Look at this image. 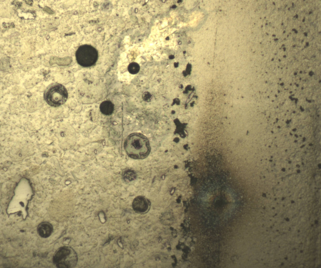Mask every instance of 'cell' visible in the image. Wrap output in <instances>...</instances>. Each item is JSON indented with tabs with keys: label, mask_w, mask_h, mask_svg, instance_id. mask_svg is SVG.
I'll return each instance as SVG.
<instances>
[{
	"label": "cell",
	"mask_w": 321,
	"mask_h": 268,
	"mask_svg": "<svg viewBox=\"0 0 321 268\" xmlns=\"http://www.w3.org/2000/svg\"><path fill=\"white\" fill-rule=\"evenodd\" d=\"M26 3L29 5L32 6L33 4V1H25Z\"/></svg>",
	"instance_id": "cell-14"
},
{
	"label": "cell",
	"mask_w": 321,
	"mask_h": 268,
	"mask_svg": "<svg viewBox=\"0 0 321 268\" xmlns=\"http://www.w3.org/2000/svg\"><path fill=\"white\" fill-rule=\"evenodd\" d=\"M176 5H173V6H172V8H176Z\"/></svg>",
	"instance_id": "cell-17"
},
{
	"label": "cell",
	"mask_w": 321,
	"mask_h": 268,
	"mask_svg": "<svg viewBox=\"0 0 321 268\" xmlns=\"http://www.w3.org/2000/svg\"><path fill=\"white\" fill-rule=\"evenodd\" d=\"M174 58V56L173 55H171L170 56H169V58L170 59H172Z\"/></svg>",
	"instance_id": "cell-16"
},
{
	"label": "cell",
	"mask_w": 321,
	"mask_h": 268,
	"mask_svg": "<svg viewBox=\"0 0 321 268\" xmlns=\"http://www.w3.org/2000/svg\"><path fill=\"white\" fill-rule=\"evenodd\" d=\"M67 58H60L56 56H52L50 59L49 63L50 65H52L54 64H56L59 66H65L66 64L65 63L66 59Z\"/></svg>",
	"instance_id": "cell-8"
},
{
	"label": "cell",
	"mask_w": 321,
	"mask_h": 268,
	"mask_svg": "<svg viewBox=\"0 0 321 268\" xmlns=\"http://www.w3.org/2000/svg\"><path fill=\"white\" fill-rule=\"evenodd\" d=\"M124 177L126 179L130 181H132L134 179L135 175L132 172L129 171L126 172L124 174Z\"/></svg>",
	"instance_id": "cell-11"
},
{
	"label": "cell",
	"mask_w": 321,
	"mask_h": 268,
	"mask_svg": "<svg viewBox=\"0 0 321 268\" xmlns=\"http://www.w3.org/2000/svg\"><path fill=\"white\" fill-rule=\"evenodd\" d=\"M43 10L50 14H53L54 13V12L51 9L47 7H45L44 8Z\"/></svg>",
	"instance_id": "cell-13"
},
{
	"label": "cell",
	"mask_w": 321,
	"mask_h": 268,
	"mask_svg": "<svg viewBox=\"0 0 321 268\" xmlns=\"http://www.w3.org/2000/svg\"><path fill=\"white\" fill-rule=\"evenodd\" d=\"M44 98L49 105L57 107L64 104L66 102L68 93L66 88L62 84L52 83L46 89Z\"/></svg>",
	"instance_id": "cell-2"
},
{
	"label": "cell",
	"mask_w": 321,
	"mask_h": 268,
	"mask_svg": "<svg viewBox=\"0 0 321 268\" xmlns=\"http://www.w3.org/2000/svg\"><path fill=\"white\" fill-rule=\"evenodd\" d=\"M78 63L84 67H89L95 65L97 61L98 53L97 50L89 45L79 46L76 53Z\"/></svg>",
	"instance_id": "cell-4"
},
{
	"label": "cell",
	"mask_w": 321,
	"mask_h": 268,
	"mask_svg": "<svg viewBox=\"0 0 321 268\" xmlns=\"http://www.w3.org/2000/svg\"><path fill=\"white\" fill-rule=\"evenodd\" d=\"M151 94L148 92L144 93L143 95V98L146 100H149L151 98Z\"/></svg>",
	"instance_id": "cell-12"
},
{
	"label": "cell",
	"mask_w": 321,
	"mask_h": 268,
	"mask_svg": "<svg viewBox=\"0 0 321 268\" xmlns=\"http://www.w3.org/2000/svg\"><path fill=\"white\" fill-rule=\"evenodd\" d=\"M100 108L102 113L106 115H110L114 111V106L111 102L105 101L101 103Z\"/></svg>",
	"instance_id": "cell-7"
},
{
	"label": "cell",
	"mask_w": 321,
	"mask_h": 268,
	"mask_svg": "<svg viewBox=\"0 0 321 268\" xmlns=\"http://www.w3.org/2000/svg\"><path fill=\"white\" fill-rule=\"evenodd\" d=\"M124 147L128 155L135 159L147 157L150 152L149 142L146 137L138 133L131 134L126 139Z\"/></svg>",
	"instance_id": "cell-1"
},
{
	"label": "cell",
	"mask_w": 321,
	"mask_h": 268,
	"mask_svg": "<svg viewBox=\"0 0 321 268\" xmlns=\"http://www.w3.org/2000/svg\"><path fill=\"white\" fill-rule=\"evenodd\" d=\"M78 257L75 251L71 248L62 247L55 252L53 261L56 266L60 268L74 267L77 264Z\"/></svg>",
	"instance_id": "cell-3"
},
{
	"label": "cell",
	"mask_w": 321,
	"mask_h": 268,
	"mask_svg": "<svg viewBox=\"0 0 321 268\" xmlns=\"http://www.w3.org/2000/svg\"><path fill=\"white\" fill-rule=\"evenodd\" d=\"M140 68V66L137 63L133 62L129 65L128 69L130 73L136 74L139 72Z\"/></svg>",
	"instance_id": "cell-10"
},
{
	"label": "cell",
	"mask_w": 321,
	"mask_h": 268,
	"mask_svg": "<svg viewBox=\"0 0 321 268\" xmlns=\"http://www.w3.org/2000/svg\"><path fill=\"white\" fill-rule=\"evenodd\" d=\"M52 225L50 223L45 222L40 223L38 226L37 231L41 237L47 238L50 236L53 231Z\"/></svg>",
	"instance_id": "cell-5"
},
{
	"label": "cell",
	"mask_w": 321,
	"mask_h": 268,
	"mask_svg": "<svg viewBox=\"0 0 321 268\" xmlns=\"http://www.w3.org/2000/svg\"><path fill=\"white\" fill-rule=\"evenodd\" d=\"M21 11L18 12V16L22 19H34L35 18L36 14L34 13L29 11Z\"/></svg>",
	"instance_id": "cell-9"
},
{
	"label": "cell",
	"mask_w": 321,
	"mask_h": 268,
	"mask_svg": "<svg viewBox=\"0 0 321 268\" xmlns=\"http://www.w3.org/2000/svg\"><path fill=\"white\" fill-rule=\"evenodd\" d=\"M133 206L134 209L137 211H144L148 208L147 203L143 198L138 197L134 200Z\"/></svg>",
	"instance_id": "cell-6"
},
{
	"label": "cell",
	"mask_w": 321,
	"mask_h": 268,
	"mask_svg": "<svg viewBox=\"0 0 321 268\" xmlns=\"http://www.w3.org/2000/svg\"><path fill=\"white\" fill-rule=\"evenodd\" d=\"M13 4L15 5V6H16L17 7H20L21 6V4H20V3L19 2H14Z\"/></svg>",
	"instance_id": "cell-15"
}]
</instances>
